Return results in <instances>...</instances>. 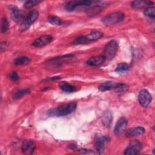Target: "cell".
<instances>
[{
  "label": "cell",
  "instance_id": "e0dca14e",
  "mask_svg": "<svg viewBox=\"0 0 155 155\" xmlns=\"http://www.w3.org/2000/svg\"><path fill=\"white\" fill-rule=\"evenodd\" d=\"M112 113L110 111H105L102 116V122L106 127H109L112 122Z\"/></svg>",
  "mask_w": 155,
  "mask_h": 155
},
{
  "label": "cell",
  "instance_id": "83f0119b",
  "mask_svg": "<svg viewBox=\"0 0 155 155\" xmlns=\"http://www.w3.org/2000/svg\"><path fill=\"white\" fill-rule=\"evenodd\" d=\"M41 2V1H37V0H31V1H27L25 2V3L24 4V6L25 8H30L37 4Z\"/></svg>",
  "mask_w": 155,
  "mask_h": 155
},
{
  "label": "cell",
  "instance_id": "2e32d148",
  "mask_svg": "<svg viewBox=\"0 0 155 155\" xmlns=\"http://www.w3.org/2000/svg\"><path fill=\"white\" fill-rule=\"evenodd\" d=\"M117 82H115L113 81H107L105 82H104L101 84L99 87L98 89L101 91H108L111 89H114L115 87H116Z\"/></svg>",
  "mask_w": 155,
  "mask_h": 155
},
{
  "label": "cell",
  "instance_id": "7c38bea8",
  "mask_svg": "<svg viewBox=\"0 0 155 155\" xmlns=\"http://www.w3.org/2000/svg\"><path fill=\"white\" fill-rule=\"evenodd\" d=\"M145 129L142 127H136L129 128L125 131V136L127 137H133L145 133Z\"/></svg>",
  "mask_w": 155,
  "mask_h": 155
},
{
  "label": "cell",
  "instance_id": "7402d4cb",
  "mask_svg": "<svg viewBox=\"0 0 155 155\" xmlns=\"http://www.w3.org/2000/svg\"><path fill=\"white\" fill-rule=\"evenodd\" d=\"M48 21L53 25H61L64 23L60 18L56 16H50L48 18Z\"/></svg>",
  "mask_w": 155,
  "mask_h": 155
},
{
  "label": "cell",
  "instance_id": "9a60e30c",
  "mask_svg": "<svg viewBox=\"0 0 155 155\" xmlns=\"http://www.w3.org/2000/svg\"><path fill=\"white\" fill-rule=\"evenodd\" d=\"M153 2L152 1H133L131 2L130 5L135 9H139L142 8L145 6H150L153 4Z\"/></svg>",
  "mask_w": 155,
  "mask_h": 155
},
{
  "label": "cell",
  "instance_id": "ba28073f",
  "mask_svg": "<svg viewBox=\"0 0 155 155\" xmlns=\"http://www.w3.org/2000/svg\"><path fill=\"white\" fill-rule=\"evenodd\" d=\"M138 101L142 107H147L152 101L151 94L147 90L142 89L139 93Z\"/></svg>",
  "mask_w": 155,
  "mask_h": 155
},
{
  "label": "cell",
  "instance_id": "f1b7e54d",
  "mask_svg": "<svg viewBox=\"0 0 155 155\" xmlns=\"http://www.w3.org/2000/svg\"><path fill=\"white\" fill-rule=\"evenodd\" d=\"M9 78L11 79V80H12V81H18V79H19V76H18V73L16 72V71H13V72H12L10 74V75H9Z\"/></svg>",
  "mask_w": 155,
  "mask_h": 155
},
{
  "label": "cell",
  "instance_id": "4fadbf2b",
  "mask_svg": "<svg viewBox=\"0 0 155 155\" xmlns=\"http://www.w3.org/2000/svg\"><path fill=\"white\" fill-rule=\"evenodd\" d=\"M8 8L11 11V16L12 19L16 22H19L23 17V14L22 12L15 5H10L8 6Z\"/></svg>",
  "mask_w": 155,
  "mask_h": 155
},
{
  "label": "cell",
  "instance_id": "d6986e66",
  "mask_svg": "<svg viewBox=\"0 0 155 155\" xmlns=\"http://www.w3.org/2000/svg\"><path fill=\"white\" fill-rule=\"evenodd\" d=\"M102 11V7L101 5H96L87 9L86 12L87 15L90 16H94L95 15H98Z\"/></svg>",
  "mask_w": 155,
  "mask_h": 155
},
{
  "label": "cell",
  "instance_id": "603a6c76",
  "mask_svg": "<svg viewBox=\"0 0 155 155\" xmlns=\"http://www.w3.org/2000/svg\"><path fill=\"white\" fill-rule=\"evenodd\" d=\"M128 89V86L127 85V84L124 83H119V82H117L116 87L114 88L116 93H119L126 92Z\"/></svg>",
  "mask_w": 155,
  "mask_h": 155
},
{
  "label": "cell",
  "instance_id": "52a82bcc",
  "mask_svg": "<svg viewBox=\"0 0 155 155\" xmlns=\"http://www.w3.org/2000/svg\"><path fill=\"white\" fill-rule=\"evenodd\" d=\"M142 148V143L137 140H134L132 141L128 147L124 150V154L127 155H136L139 153L140 150Z\"/></svg>",
  "mask_w": 155,
  "mask_h": 155
},
{
  "label": "cell",
  "instance_id": "cb8c5ba5",
  "mask_svg": "<svg viewBox=\"0 0 155 155\" xmlns=\"http://www.w3.org/2000/svg\"><path fill=\"white\" fill-rule=\"evenodd\" d=\"M8 30V22L5 17H2L1 21V31L2 33H6Z\"/></svg>",
  "mask_w": 155,
  "mask_h": 155
},
{
  "label": "cell",
  "instance_id": "277c9868",
  "mask_svg": "<svg viewBox=\"0 0 155 155\" xmlns=\"http://www.w3.org/2000/svg\"><path fill=\"white\" fill-rule=\"evenodd\" d=\"M125 17L124 14L120 12L110 13L102 18V22L107 25H111L122 21Z\"/></svg>",
  "mask_w": 155,
  "mask_h": 155
},
{
  "label": "cell",
  "instance_id": "7a4b0ae2",
  "mask_svg": "<svg viewBox=\"0 0 155 155\" xmlns=\"http://www.w3.org/2000/svg\"><path fill=\"white\" fill-rule=\"evenodd\" d=\"M103 36V33L99 31H93L88 35L81 36L77 38L73 42L74 45H80L84 44L86 43H88L91 41H95L100 38H101Z\"/></svg>",
  "mask_w": 155,
  "mask_h": 155
},
{
  "label": "cell",
  "instance_id": "8992f818",
  "mask_svg": "<svg viewBox=\"0 0 155 155\" xmlns=\"http://www.w3.org/2000/svg\"><path fill=\"white\" fill-rule=\"evenodd\" d=\"M109 140L108 136L97 134L94 138V147L99 154H103L105 148V143Z\"/></svg>",
  "mask_w": 155,
  "mask_h": 155
},
{
  "label": "cell",
  "instance_id": "5bb4252c",
  "mask_svg": "<svg viewBox=\"0 0 155 155\" xmlns=\"http://www.w3.org/2000/svg\"><path fill=\"white\" fill-rule=\"evenodd\" d=\"M105 61L106 59L105 57L103 55H100V56H93L89 58L87 61L86 64L88 65L91 67H97L102 64Z\"/></svg>",
  "mask_w": 155,
  "mask_h": 155
},
{
  "label": "cell",
  "instance_id": "484cf974",
  "mask_svg": "<svg viewBox=\"0 0 155 155\" xmlns=\"http://www.w3.org/2000/svg\"><path fill=\"white\" fill-rule=\"evenodd\" d=\"M143 13L147 16H148V17L152 18H154V17H155V8L154 7H147L144 10Z\"/></svg>",
  "mask_w": 155,
  "mask_h": 155
},
{
  "label": "cell",
  "instance_id": "f546056e",
  "mask_svg": "<svg viewBox=\"0 0 155 155\" xmlns=\"http://www.w3.org/2000/svg\"><path fill=\"white\" fill-rule=\"evenodd\" d=\"M8 46V42L7 41H3V42H1V44H0V49H1V51H2L4 50H5V48L7 47Z\"/></svg>",
  "mask_w": 155,
  "mask_h": 155
},
{
  "label": "cell",
  "instance_id": "4316f807",
  "mask_svg": "<svg viewBox=\"0 0 155 155\" xmlns=\"http://www.w3.org/2000/svg\"><path fill=\"white\" fill-rule=\"evenodd\" d=\"M76 7L75 1H69L65 4L64 8L67 12H73Z\"/></svg>",
  "mask_w": 155,
  "mask_h": 155
},
{
  "label": "cell",
  "instance_id": "5b68a950",
  "mask_svg": "<svg viewBox=\"0 0 155 155\" xmlns=\"http://www.w3.org/2000/svg\"><path fill=\"white\" fill-rule=\"evenodd\" d=\"M39 16V12L37 10H31L28 15L26 16L25 19L21 23L19 27V30L21 31H24L28 30L30 25L36 20Z\"/></svg>",
  "mask_w": 155,
  "mask_h": 155
},
{
  "label": "cell",
  "instance_id": "8fae6325",
  "mask_svg": "<svg viewBox=\"0 0 155 155\" xmlns=\"http://www.w3.org/2000/svg\"><path fill=\"white\" fill-rule=\"evenodd\" d=\"M128 124V120L127 119L124 117H120L114 127V133L116 135H119L122 134L123 132L125 131L126 127Z\"/></svg>",
  "mask_w": 155,
  "mask_h": 155
},
{
  "label": "cell",
  "instance_id": "44dd1931",
  "mask_svg": "<svg viewBox=\"0 0 155 155\" xmlns=\"http://www.w3.org/2000/svg\"><path fill=\"white\" fill-rule=\"evenodd\" d=\"M30 89L25 88V89H22V90H19L16 91L13 95V97L14 99H19L21 97H22L30 93Z\"/></svg>",
  "mask_w": 155,
  "mask_h": 155
},
{
  "label": "cell",
  "instance_id": "30bf717a",
  "mask_svg": "<svg viewBox=\"0 0 155 155\" xmlns=\"http://www.w3.org/2000/svg\"><path fill=\"white\" fill-rule=\"evenodd\" d=\"M36 148L35 142L32 139H27L22 142L21 146V150L24 154H31Z\"/></svg>",
  "mask_w": 155,
  "mask_h": 155
},
{
  "label": "cell",
  "instance_id": "ac0fdd59",
  "mask_svg": "<svg viewBox=\"0 0 155 155\" xmlns=\"http://www.w3.org/2000/svg\"><path fill=\"white\" fill-rule=\"evenodd\" d=\"M59 86L60 88L65 92L72 93V92L75 91L76 90V87L74 85H73L67 82H64V81L60 82L59 84Z\"/></svg>",
  "mask_w": 155,
  "mask_h": 155
},
{
  "label": "cell",
  "instance_id": "6da1fadb",
  "mask_svg": "<svg viewBox=\"0 0 155 155\" xmlns=\"http://www.w3.org/2000/svg\"><path fill=\"white\" fill-rule=\"evenodd\" d=\"M76 102H71L54 108H51L47 111V114L49 116H64L73 113L76 110Z\"/></svg>",
  "mask_w": 155,
  "mask_h": 155
},
{
  "label": "cell",
  "instance_id": "3957f363",
  "mask_svg": "<svg viewBox=\"0 0 155 155\" xmlns=\"http://www.w3.org/2000/svg\"><path fill=\"white\" fill-rule=\"evenodd\" d=\"M118 49V44L116 41L111 40L109 41L105 46L103 56L106 60H112L116 54Z\"/></svg>",
  "mask_w": 155,
  "mask_h": 155
},
{
  "label": "cell",
  "instance_id": "ffe728a7",
  "mask_svg": "<svg viewBox=\"0 0 155 155\" xmlns=\"http://www.w3.org/2000/svg\"><path fill=\"white\" fill-rule=\"evenodd\" d=\"M30 62L31 59L27 56H21L16 58L14 61V64L16 65H27Z\"/></svg>",
  "mask_w": 155,
  "mask_h": 155
},
{
  "label": "cell",
  "instance_id": "d4e9b609",
  "mask_svg": "<svg viewBox=\"0 0 155 155\" xmlns=\"http://www.w3.org/2000/svg\"><path fill=\"white\" fill-rule=\"evenodd\" d=\"M130 66L128 64L125 63V62H122V63H119L116 69H115V71L116 72H124V71H126L127 70H129Z\"/></svg>",
  "mask_w": 155,
  "mask_h": 155
},
{
  "label": "cell",
  "instance_id": "9c48e42d",
  "mask_svg": "<svg viewBox=\"0 0 155 155\" xmlns=\"http://www.w3.org/2000/svg\"><path fill=\"white\" fill-rule=\"evenodd\" d=\"M53 40V38L52 36L50 35H42L36 39H35L32 42V45L35 47H42L46 45L49 44Z\"/></svg>",
  "mask_w": 155,
  "mask_h": 155
}]
</instances>
